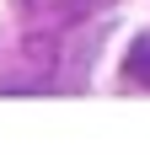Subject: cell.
<instances>
[{"mask_svg":"<svg viewBox=\"0 0 150 155\" xmlns=\"http://www.w3.org/2000/svg\"><path fill=\"white\" fill-rule=\"evenodd\" d=\"M129 75H134V80H150V38H139V43H134V59H129Z\"/></svg>","mask_w":150,"mask_h":155,"instance_id":"6da1fadb","label":"cell"}]
</instances>
